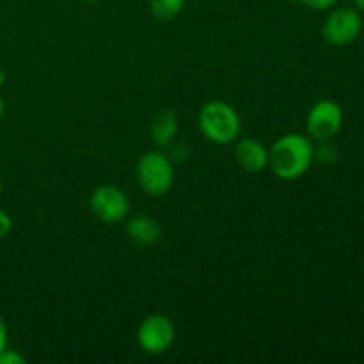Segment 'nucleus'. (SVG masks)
Wrapping results in <instances>:
<instances>
[{
  "label": "nucleus",
  "instance_id": "f3484780",
  "mask_svg": "<svg viewBox=\"0 0 364 364\" xmlns=\"http://www.w3.org/2000/svg\"><path fill=\"white\" fill-rule=\"evenodd\" d=\"M354 7L359 13H364V0H354Z\"/></svg>",
  "mask_w": 364,
  "mask_h": 364
},
{
  "label": "nucleus",
  "instance_id": "1a4fd4ad",
  "mask_svg": "<svg viewBox=\"0 0 364 364\" xmlns=\"http://www.w3.org/2000/svg\"><path fill=\"white\" fill-rule=\"evenodd\" d=\"M127 235L139 245H155L162 240V228L153 217L137 215L127 223Z\"/></svg>",
  "mask_w": 364,
  "mask_h": 364
},
{
  "label": "nucleus",
  "instance_id": "412c9836",
  "mask_svg": "<svg viewBox=\"0 0 364 364\" xmlns=\"http://www.w3.org/2000/svg\"><path fill=\"white\" fill-rule=\"evenodd\" d=\"M87 2H95V0H87Z\"/></svg>",
  "mask_w": 364,
  "mask_h": 364
},
{
  "label": "nucleus",
  "instance_id": "6e6552de",
  "mask_svg": "<svg viewBox=\"0 0 364 364\" xmlns=\"http://www.w3.org/2000/svg\"><path fill=\"white\" fill-rule=\"evenodd\" d=\"M235 160L245 173H262L269 166V149L256 139H242L235 148Z\"/></svg>",
  "mask_w": 364,
  "mask_h": 364
},
{
  "label": "nucleus",
  "instance_id": "20e7f679",
  "mask_svg": "<svg viewBox=\"0 0 364 364\" xmlns=\"http://www.w3.org/2000/svg\"><path fill=\"white\" fill-rule=\"evenodd\" d=\"M176 338V329L169 316L149 315L137 329V343L146 354L160 355L169 350Z\"/></svg>",
  "mask_w": 364,
  "mask_h": 364
},
{
  "label": "nucleus",
  "instance_id": "6ab92c4d",
  "mask_svg": "<svg viewBox=\"0 0 364 364\" xmlns=\"http://www.w3.org/2000/svg\"><path fill=\"white\" fill-rule=\"evenodd\" d=\"M4 116V100H2V96H0V117Z\"/></svg>",
  "mask_w": 364,
  "mask_h": 364
},
{
  "label": "nucleus",
  "instance_id": "f03ea898",
  "mask_svg": "<svg viewBox=\"0 0 364 364\" xmlns=\"http://www.w3.org/2000/svg\"><path fill=\"white\" fill-rule=\"evenodd\" d=\"M199 128L213 144H231L242 132L237 110L226 102H208L199 112Z\"/></svg>",
  "mask_w": 364,
  "mask_h": 364
},
{
  "label": "nucleus",
  "instance_id": "423d86ee",
  "mask_svg": "<svg viewBox=\"0 0 364 364\" xmlns=\"http://www.w3.org/2000/svg\"><path fill=\"white\" fill-rule=\"evenodd\" d=\"M343 127V110L333 100H322L311 107L306 119L309 137L315 141H331Z\"/></svg>",
  "mask_w": 364,
  "mask_h": 364
},
{
  "label": "nucleus",
  "instance_id": "dca6fc26",
  "mask_svg": "<svg viewBox=\"0 0 364 364\" xmlns=\"http://www.w3.org/2000/svg\"><path fill=\"white\" fill-rule=\"evenodd\" d=\"M7 348V326L4 318L0 316V354Z\"/></svg>",
  "mask_w": 364,
  "mask_h": 364
},
{
  "label": "nucleus",
  "instance_id": "0eeeda50",
  "mask_svg": "<svg viewBox=\"0 0 364 364\" xmlns=\"http://www.w3.org/2000/svg\"><path fill=\"white\" fill-rule=\"evenodd\" d=\"M92 213L105 224H117L127 219L130 212V201L121 188L114 185H102L89 199Z\"/></svg>",
  "mask_w": 364,
  "mask_h": 364
},
{
  "label": "nucleus",
  "instance_id": "f8f14e48",
  "mask_svg": "<svg viewBox=\"0 0 364 364\" xmlns=\"http://www.w3.org/2000/svg\"><path fill=\"white\" fill-rule=\"evenodd\" d=\"M318 148H315V159H318L320 162L331 164L336 160L338 149L336 146L331 144V141H318Z\"/></svg>",
  "mask_w": 364,
  "mask_h": 364
},
{
  "label": "nucleus",
  "instance_id": "4468645a",
  "mask_svg": "<svg viewBox=\"0 0 364 364\" xmlns=\"http://www.w3.org/2000/svg\"><path fill=\"white\" fill-rule=\"evenodd\" d=\"M25 358L21 354H18L16 350H9V348H6V350L0 354V364H25Z\"/></svg>",
  "mask_w": 364,
  "mask_h": 364
},
{
  "label": "nucleus",
  "instance_id": "9d476101",
  "mask_svg": "<svg viewBox=\"0 0 364 364\" xmlns=\"http://www.w3.org/2000/svg\"><path fill=\"white\" fill-rule=\"evenodd\" d=\"M178 135V117L173 110L162 109L151 123V141L156 148H166L173 144Z\"/></svg>",
  "mask_w": 364,
  "mask_h": 364
},
{
  "label": "nucleus",
  "instance_id": "aec40b11",
  "mask_svg": "<svg viewBox=\"0 0 364 364\" xmlns=\"http://www.w3.org/2000/svg\"><path fill=\"white\" fill-rule=\"evenodd\" d=\"M0 194H2V180H0Z\"/></svg>",
  "mask_w": 364,
  "mask_h": 364
},
{
  "label": "nucleus",
  "instance_id": "ddd939ff",
  "mask_svg": "<svg viewBox=\"0 0 364 364\" xmlns=\"http://www.w3.org/2000/svg\"><path fill=\"white\" fill-rule=\"evenodd\" d=\"M302 6L309 7V9H315V11H326L331 9L338 4V0H299Z\"/></svg>",
  "mask_w": 364,
  "mask_h": 364
},
{
  "label": "nucleus",
  "instance_id": "9b49d317",
  "mask_svg": "<svg viewBox=\"0 0 364 364\" xmlns=\"http://www.w3.org/2000/svg\"><path fill=\"white\" fill-rule=\"evenodd\" d=\"M185 0H149V11L160 20H173L183 11Z\"/></svg>",
  "mask_w": 364,
  "mask_h": 364
},
{
  "label": "nucleus",
  "instance_id": "39448f33",
  "mask_svg": "<svg viewBox=\"0 0 364 364\" xmlns=\"http://www.w3.org/2000/svg\"><path fill=\"white\" fill-rule=\"evenodd\" d=\"M323 38L334 46L354 43L363 32V16L355 7H340L327 16L323 23Z\"/></svg>",
  "mask_w": 364,
  "mask_h": 364
},
{
  "label": "nucleus",
  "instance_id": "7ed1b4c3",
  "mask_svg": "<svg viewBox=\"0 0 364 364\" xmlns=\"http://www.w3.org/2000/svg\"><path fill=\"white\" fill-rule=\"evenodd\" d=\"M137 181L149 196L167 194L174 183V167L169 156L162 151H149L139 160Z\"/></svg>",
  "mask_w": 364,
  "mask_h": 364
},
{
  "label": "nucleus",
  "instance_id": "2eb2a0df",
  "mask_svg": "<svg viewBox=\"0 0 364 364\" xmlns=\"http://www.w3.org/2000/svg\"><path fill=\"white\" fill-rule=\"evenodd\" d=\"M11 228H13V220H11L9 213L4 212V210H0V238L7 237L11 231Z\"/></svg>",
  "mask_w": 364,
  "mask_h": 364
},
{
  "label": "nucleus",
  "instance_id": "a211bd4d",
  "mask_svg": "<svg viewBox=\"0 0 364 364\" xmlns=\"http://www.w3.org/2000/svg\"><path fill=\"white\" fill-rule=\"evenodd\" d=\"M4 84H6V73H4V70L0 68V87H2Z\"/></svg>",
  "mask_w": 364,
  "mask_h": 364
},
{
  "label": "nucleus",
  "instance_id": "f257e3e1",
  "mask_svg": "<svg viewBox=\"0 0 364 364\" xmlns=\"http://www.w3.org/2000/svg\"><path fill=\"white\" fill-rule=\"evenodd\" d=\"M315 160V146L301 134H287L269 149V167L279 180L304 176Z\"/></svg>",
  "mask_w": 364,
  "mask_h": 364
}]
</instances>
